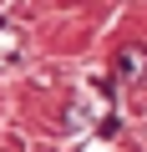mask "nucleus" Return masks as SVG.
I'll return each instance as SVG.
<instances>
[{
  "mask_svg": "<svg viewBox=\"0 0 147 152\" xmlns=\"http://www.w3.org/2000/svg\"><path fill=\"white\" fill-rule=\"evenodd\" d=\"M117 71L127 76V81H142V71H147V51H142V46H122V51H117Z\"/></svg>",
  "mask_w": 147,
  "mask_h": 152,
  "instance_id": "nucleus-1",
  "label": "nucleus"
}]
</instances>
